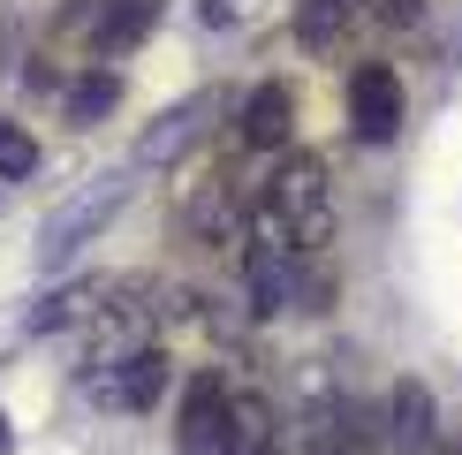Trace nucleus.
<instances>
[{
  "label": "nucleus",
  "instance_id": "f257e3e1",
  "mask_svg": "<svg viewBox=\"0 0 462 455\" xmlns=\"http://www.w3.org/2000/svg\"><path fill=\"white\" fill-rule=\"evenodd\" d=\"M265 213L288 228V243H296L303 258H319L326 243H334V190H326V167L311 152H281V167L265 175Z\"/></svg>",
  "mask_w": 462,
  "mask_h": 455
},
{
  "label": "nucleus",
  "instance_id": "f03ea898",
  "mask_svg": "<svg viewBox=\"0 0 462 455\" xmlns=\"http://www.w3.org/2000/svg\"><path fill=\"white\" fill-rule=\"evenodd\" d=\"M152 23H160V0H76L61 23H53V46H76L91 69H106L114 53L144 46Z\"/></svg>",
  "mask_w": 462,
  "mask_h": 455
},
{
  "label": "nucleus",
  "instance_id": "0eeeda50",
  "mask_svg": "<svg viewBox=\"0 0 462 455\" xmlns=\"http://www.w3.org/2000/svg\"><path fill=\"white\" fill-rule=\"evenodd\" d=\"M288 129H296V91L281 84H258L243 99V114H236V144L243 152H288Z\"/></svg>",
  "mask_w": 462,
  "mask_h": 455
},
{
  "label": "nucleus",
  "instance_id": "f3484780",
  "mask_svg": "<svg viewBox=\"0 0 462 455\" xmlns=\"http://www.w3.org/2000/svg\"><path fill=\"white\" fill-rule=\"evenodd\" d=\"M0 455H8V417H0Z\"/></svg>",
  "mask_w": 462,
  "mask_h": 455
},
{
  "label": "nucleus",
  "instance_id": "dca6fc26",
  "mask_svg": "<svg viewBox=\"0 0 462 455\" xmlns=\"http://www.w3.org/2000/svg\"><path fill=\"white\" fill-rule=\"evenodd\" d=\"M364 15H372V23H387V31H410L417 15H425V0H356Z\"/></svg>",
  "mask_w": 462,
  "mask_h": 455
},
{
  "label": "nucleus",
  "instance_id": "2eb2a0df",
  "mask_svg": "<svg viewBox=\"0 0 462 455\" xmlns=\"http://www.w3.org/2000/svg\"><path fill=\"white\" fill-rule=\"evenodd\" d=\"M38 167V144H31V129H15L8 114H0V182H23Z\"/></svg>",
  "mask_w": 462,
  "mask_h": 455
},
{
  "label": "nucleus",
  "instance_id": "4468645a",
  "mask_svg": "<svg viewBox=\"0 0 462 455\" xmlns=\"http://www.w3.org/2000/svg\"><path fill=\"white\" fill-rule=\"evenodd\" d=\"M114 99H122V76H114V69H84V76L69 84L61 114H69L76 129H91V122H106V114H114Z\"/></svg>",
  "mask_w": 462,
  "mask_h": 455
},
{
  "label": "nucleus",
  "instance_id": "39448f33",
  "mask_svg": "<svg viewBox=\"0 0 462 455\" xmlns=\"http://www.w3.org/2000/svg\"><path fill=\"white\" fill-rule=\"evenodd\" d=\"M349 129L364 144H387L402 129V76L387 61H356V76H349Z\"/></svg>",
  "mask_w": 462,
  "mask_h": 455
},
{
  "label": "nucleus",
  "instance_id": "9d476101",
  "mask_svg": "<svg viewBox=\"0 0 462 455\" xmlns=\"http://www.w3.org/2000/svg\"><path fill=\"white\" fill-rule=\"evenodd\" d=\"M182 228L198 243H227L243 228V205H236V190H227V175H205L198 190H189V205H182Z\"/></svg>",
  "mask_w": 462,
  "mask_h": 455
},
{
  "label": "nucleus",
  "instance_id": "ddd939ff",
  "mask_svg": "<svg viewBox=\"0 0 462 455\" xmlns=\"http://www.w3.org/2000/svg\"><path fill=\"white\" fill-rule=\"evenodd\" d=\"M99 303H106V281H69V289L38 296V311H31V334H61V327H76V319H91Z\"/></svg>",
  "mask_w": 462,
  "mask_h": 455
},
{
  "label": "nucleus",
  "instance_id": "423d86ee",
  "mask_svg": "<svg viewBox=\"0 0 462 455\" xmlns=\"http://www.w3.org/2000/svg\"><path fill=\"white\" fill-rule=\"evenodd\" d=\"M91 395H99L106 410H152L167 395V349H129L114 357L106 379H91Z\"/></svg>",
  "mask_w": 462,
  "mask_h": 455
},
{
  "label": "nucleus",
  "instance_id": "f8f14e48",
  "mask_svg": "<svg viewBox=\"0 0 462 455\" xmlns=\"http://www.w3.org/2000/svg\"><path fill=\"white\" fill-rule=\"evenodd\" d=\"M220 455H273V403H265V395H236V403H227Z\"/></svg>",
  "mask_w": 462,
  "mask_h": 455
},
{
  "label": "nucleus",
  "instance_id": "1a4fd4ad",
  "mask_svg": "<svg viewBox=\"0 0 462 455\" xmlns=\"http://www.w3.org/2000/svg\"><path fill=\"white\" fill-rule=\"evenodd\" d=\"M432 432H439L432 387H425V379H394V387H387V441H394L402 455H425Z\"/></svg>",
  "mask_w": 462,
  "mask_h": 455
},
{
  "label": "nucleus",
  "instance_id": "9b49d317",
  "mask_svg": "<svg viewBox=\"0 0 462 455\" xmlns=\"http://www.w3.org/2000/svg\"><path fill=\"white\" fill-rule=\"evenodd\" d=\"M356 15H364L356 0H296V46L303 53H341Z\"/></svg>",
  "mask_w": 462,
  "mask_h": 455
},
{
  "label": "nucleus",
  "instance_id": "7ed1b4c3",
  "mask_svg": "<svg viewBox=\"0 0 462 455\" xmlns=\"http://www.w3.org/2000/svg\"><path fill=\"white\" fill-rule=\"evenodd\" d=\"M122 198H129V182H122V175H99V182H84V190H76L61 213L46 220V236H38V258H46V274H53V265H69L76 251H84V243L99 236L114 213H122Z\"/></svg>",
  "mask_w": 462,
  "mask_h": 455
},
{
  "label": "nucleus",
  "instance_id": "20e7f679",
  "mask_svg": "<svg viewBox=\"0 0 462 455\" xmlns=\"http://www.w3.org/2000/svg\"><path fill=\"white\" fill-rule=\"evenodd\" d=\"M227 379L220 372H189L182 387V410H175V448L182 455H220V432H227Z\"/></svg>",
  "mask_w": 462,
  "mask_h": 455
},
{
  "label": "nucleus",
  "instance_id": "6e6552de",
  "mask_svg": "<svg viewBox=\"0 0 462 455\" xmlns=\"http://www.w3.org/2000/svg\"><path fill=\"white\" fill-rule=\"evenodd\" d=\"M205 114H220V91H189L175 114H160V122L137 137V167H160V160H182L189 144L205 137Z\"/></svg>",
  "mask_w": 462,
  "mask_h": 455
}]
</instances>
